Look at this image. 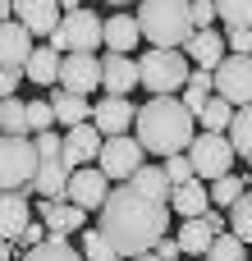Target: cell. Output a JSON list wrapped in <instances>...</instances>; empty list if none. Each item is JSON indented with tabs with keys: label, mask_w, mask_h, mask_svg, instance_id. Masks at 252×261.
I'll return each mask as SVG.
<instances>
[{
	"label": "cell",
	"mask_w": 252,
	"mask_h": 261,
	"mask_svg": "<svg viewBox=\"0 0 252 261\" xmlns=\"http://www.w3.org/2000/svg\"><path fill=\"white\" fill-rule=\"evenodd\" d=\"M69 179H73V165H69L64 156L41 161V170H37V179H32V193H37V197H51V202H64V197H69Z\"/></svg>",
	"instance_id": "obj_20"
},
{
	"label": "cell",
	"mask_w": 252,
	"mask_h": 261,
	"mask_svg": "<svg viewBox=\"0 0 252 261\" xmlns=\"http://www.w3.org/2000/svg\"><path fill=\"white\" fill-rule=\"evenodd\" d=\"M230 229V216H220V211H207V216H193V220H184L179 225V248L188 252V257H207L211 252V243L220 239Z\"/></svg>",
	"instance_id": "obj_9"
},
{
	"label": "cell",
	"mask_w": 252,
	"mask_h": 261,
	"mask_svg": "<svg viewBox=\"0 0 252 261\" xmlns=\"http://www.w3.org/2000/svg\"><path fill=\"white\" fill-rule=\"evenodd\" d=\"M138 69H142V87L152 96H179L193 78V60L184 50H165V46H147L138 55Z\"/></svg>",
	"instance_id": "obj_4"
},
{
	"label": "cell",
	"mask_w": 252,
	"mask_h": 261,
	"mask_svg": "<svg viewBox=\"0 0 252 261\" xmlns=\"http://www.w3.org/2000/svg\"><path fill=\"white\" fill-rule=\"evenodd\" d=\"M156 257H161V261H179V257H184L179 239H161V243H156Z\"/></svg>",
	"instance_id": "obj_43"
},
{
	"label": "cell",
	"mask_w": 252,
	"mask_h": 261,
	"mask_svg": "<svg viewBox=\"0 0 252 261\" xmlns=\"http://www.w3.org/2000/svg\"><path fill=\"white\" fill-rule=\"evenodd\" d=\"M138 41H147V37H142L138 14L119 9V14H110V18H106V50H115V55H133V50H138Z\"/></svg>",
	"instance_id": "obj_19"
},
{
	"label": "cell",
	"mask_w": 252,
	"mask_h": 261,
	"mask_svg": "<svg viewBox=\"0 0 252 261\" xmlns=\"http://www.w3.org/2000/svg\"><path fill=\"white\" fill-rule=\"evenodd\" d=\"M170 202H156L147 193H138L133 184L115 188L110 202L101 206V234L119 248V257H142L156 252L161 239H170Z\"/></svg>",
	"instance_id": "obj_1"
},
{
	"label": "cell",
	"mask_w": 252,
	"mask_h": 261,
	"mask_svg": "<svg viewBox=\"0 0 252 261\" xmlns=\"http://www.w3.org/2000/svg\"><path fill=\"white\" fill-rule=\"evenodd\" d=\"M60 69H64V55L46 41V46H37L32 60H28V83H37V87H60Z\"/></svg>",
	"instance_id": "obj_23"
},
{
	"label": "cell",
	"mask_w": 252,
	"mask_h": 261,
	"mask_svg": "<svg viewBox=\"0 0 252 261\" xmlns=\"http://www.w3.org/2000/svg\"><path fill=\"white\" fill-rule=\"evenodd\" d=\"M101 5H110V9H115V14H119V9H124V5H138V0H101Z\"/></svg>",
	"instance_id": "obj_44"
},
{
	"label": "cell",
	"mask_w": 252,
	"mask_h": 261,
	"mask_svg": "<svg viewBox=\"0 0 252 261\" xmlns=\"http://www.w3.org/2000/svg\"><path fill=\"white\" fill-rule=\"evenodd\" d=\"M23 261H87V257H83V248H73L69 239H46L41 248L23 252Z\"/></svg>",
	"instance_id": "obj_30"
},
{
	"label": "cell",
	"mask_w": 252,
	"mask_h": 261,
	"mask_svg": "<svg viewBox=\"0 0 252 261\" xmlns=\"http://www.w3.org/2000/svg\"><path fill=\"white\" fill-rule=\"evenodd\" d=\"M202 261H248V243H243L239 234H230V229H225V234L211 243V252H207Z\"/></svg>",
	"instance_id": "obj_34"
},
{
	"label": "cell",
	"mask_w": 252,
	"mask_h": 261,
	"mask_svg": "<svg viewBox=\"0 0 252 261\" xmlns=\"http://www.w3.org/2000/svg\"><path fill=\"white\" fill-rule=\"evenodd\" d=\"M78 248H83L87 261H129V257H119V248H115L101 229H83V243H78Z\"/></svg>",
	"instance_id": "obj_31"
},
{
	"label": "cell",
	"mask_w": 252,
	"mask_h": 261,
	"mask_svg": "<svg viewBox=\"0 0 252 261\" xmlns=\"http://www.w3.org/2000/svg\"><path fill=\"white\" fill-rule=\"evenodd\" d=\"M110 193H115V184L106 179L101 165H83V170H73V179H69V202L83 206V211H101V206L110 202Z\"/></svg>",
	"instance_id": "obj_10"
},
{
	"label": "cell",
	"mask_w": 252,
	"mask_h": 261,
	"mask_svg": "<svg viewBox=\"0 0 252 261\" xmlns=\"http://www.w3.org/2000/svg\"><path fill=\"white\" fill-rule=\"evenodd\" d=\"M133 261H161V257H156V252H142V257H133Z\"/></svg>",
	"instance_id": "obj_45"
},
{
	"label": "cell",
	"mask_w": 252,
	"mask_h": 261,
	"mask_svg": "<svg viewBox=\"0 0 252 261\" xmlns=\"http://www.w3.org/2000/svg\"><path fill=\"white\" fill-rule=\"evenodd\" d=\"M101 170H106V179L110 184H129L142 165H147V147L133 138V133H124V138H106V147H101V161H96Z\"/></svg>",
	"instance_id": "obj_8"
},
{
	"label": "cell",
	"mask_w": 252,
	"mask_h": 261,
	"mask_svg": "<svg viewBox=\"0 0 252 261\" xmlns=\"http://www.w3.org/2000/svg\"><path fill=\"white\" fill-rule=\"evenodd\" d=\"M216 96H225L230 106H248L252 101V55H234L216 69Z\"/></svg>",
	"instance_id": "obj_11"
},
{
	"label": "cell",
	"mask_w": 252,
	"mask_h": 261,
	"mask_svg": "<svg viewBox=\"0 0 252 261\" xmlns=\"http://www.w3.org/2000/svg\"><path fill=\"white\" fill-rule=\"evenodd\" d=\"M230 142H234L239 161H243V165L252 170V101L234 110V124H230Z\"/></svg>",
	"instance_id": "obj_27"
},
{
	"label": "cell",
	"mask_w": 252,
	"mask_h": 261,
	"mask_svg": "<svg viewBox=\"0 0 252 261\" xmlns=\"http://www.w3.org/2000/svg\"><path fill=\"white\" fill-rule=\"evenodd\" d=\"M101 147H106V133H101L92 119L64 133V161H69L73 170H83V165H96V161H101Z\"/></svg>",
	"instance_id": "obj_14"
},
{
	"label": "cell",
	"mask_w": 252,
	"mask_h": 261,
	"mask_svg": "<svg viewBox=\"0 0 252 261\" xmlns=\"http://www.w3.org/2000/svg\"><path fill=\"white\" fill-rule=\"evenodd\" d=\"M243 188H248V174H225V179H216V184H211V202L230 211V206L243 197Z\"/></svg>",
	"instance_id": "obj_33"
},
{
	"label": "cell",
	"mask_w": 252,
	"mask_h": 261,
	"mask_svg": "<svg viewBox=\"0 0 252 261\" xmlns=\"http://www.w3.org/2000/svg\"><path fill=\"white\" fill-rule=\"evenodd\" d=\"M138 193H147V197H156V202H170V193H174V184H170V174H165V165H142L133 179H129Z\"/></svg>",
	"instance_id": "obj_26"
},
{
	"label": "cell",
	"mask_w": 252,
	"mask_h": 261,
	"mask_svg": "<svg viewBox=\"0 0 252 261\" xmlns=\"http://www.w3.org/2000/svg\"><path fill=\"white\" fill-rule=\"evenodd\" d=\"M225 28H252V0H216Z\"/></svg>",
	"instance_id": "obj_36"
},
{
	"label": "cell",
	"mask_w": 252,
	"mask_h": 261,
	"mask_svg": "<svg viewBox=\"0 0 252 261\" xmlns=\"http://www.w3.org/2000/svg\"><path fill=\"white\" fill-rule=\"evenodd\" d=\"M60 119H55V106H51V96H37V101H28V128H32V138L37 133H51Z\"/></svg>",
	"instance_id": "obj_35"
},
{
	"label": "cell",
	"mask_w": 252,
	"mask_h": 261,
	"mask_svg": "<svg viewBox=\"0 0 252 261\" xmlns=\"http://www.w3.org/2000/svg\"><path fill=\"white\" fill-rule=\"evenodd\" d=\"M51 106H55V119H60V128H64V133L92 119V106H87V96H78V92L51 87Z\"/></svg>",
	"instance_id": "obj_24"
},
{
	"label": "cell",
	"mask_w": 252,
	"mask_h": 261,
	"mask_svg": "<svg viewBox=\"0 0 252 261\" xmlns=\"http://www.w3.org/2000/svg\"><path fill=\"white\" fill-rule=\"evenodd\" d=\"M133 87H142V69H138V60H133V55H115V50H106V55H101V92H106V96H129Z\"/></svg>",
	"instance_id": "obj_13"
},
{
	"label": "cell",
	"mask_w": 252,
	"mask_h": 261,
	"mask_svg": "<svg viewBox=\"0 0 252 261\" xmlns=\"http://www.w3.org/2000/svg\"><path fill=\"white\" fill-rule=\"evenodd\" d=\"M23 78H28V69H18V64H5V69H0V92H5V96H18Z\"/></svg>",
	"instance_id": "obj_40"
},
{
	"label": "cell",
	"mask_w": 252,
	"mask_h": 261,
	"mask_svg": "<svg viewBox=\"0 0 252 261\" xmlns=\"http://www.w3.org/2000/svg\"><path fill=\"white\" fill-rule=\"evenodd\" d=\"M14 18H18L32 37H46V41H51V32L60 28L64 9H60V0H14Z\"/></svg>",
	"instance_id": "obj_15"
},
{
	"label": "cell",
	"mask_w": 252,
	"mask_h": 261,
	"mask_svg": "<svg viewBox=\"0 0 252 261\" xmlns=\"http://www.w3.org/2000/svg\"><path fill=\"white\" fill-rule=\"evenodd\" d=\"M234 110H239V106H230L225 96H211V101H207V110L197 115V128H202V133H230Z\"/></svg>",
	"instance_id": "obj_29"
},
{
	"label": "cell",
	"mask_w": 252,
	"mask_h": 261,
	"mask_svg": "<svg viewBox=\"0 0 252 261\" xmlns=\"http://www.w3.org/2000/svg\"><path fill=\"white\" fill-rule=\"evenodd\" d=\"M225 41L234 55H252V28H225Z\"/></svg>",
	"instance_id": "obj_41"
},
{
	"label": "cell",
	"mask_w": 252,
	"mask_h": 261,
	"mask_svg": "<svg viewBox=\"0 0 252 261\" xmlns=\"http://www.w3.org/2000/svg\"><path fill=\"white\" fill-rule=\"evenodd\" d=\"M138 23H142V37L165 50H184L188 37L197 32L193 0H138Z\"/></svg>",
	"instance_id": "obj_3"
},
{
	"label": "cell",
	"mask_w": 252,
	"mask_h": 261,
	"mask_svg": "<svg viewBox=\"0 0 252 261\" xmlns=\"http://www.w3.org/2000/svg\"><path fill=\"white\" fill-rule=\"evenodd\" d=\"M197 133H202V128H197V115H188V106H184L179 96H152L147 106H138L133 138H138L147 151H156L161 161L188 151Z\"/></svg>",
	"instance_id": "obj_2"
},
{
	"label": "cell",
	"mask_w": 252,
	"mask_h": 261,
	"mask_svg": "<svg viewBox=\"0 0 252 261\" xmlns=\"http://www.w3.org/2000/svg\"><path fill=\"white\" fill-rule=\"evenodd\" d=\"M41 170V151L32 138H5L0 142V188L5 193H32V179Z\"/></svg>",
	"instance_id": "obj_6"
},
{
	"label": "cell",
	"mask_w": 252,
	"mask_h": 261,
	"mask_svg": "<svg viewBox=\"0 0 252 261\" xmlns=\"http://www.w3.org/2000/svg\"><path fill=\"white\" fill-rule=\"evenodd\" d=\"M225 216H230V234H239V239L252 248V188L230 206V211H225Z\"/></svg>",
	"instance_id": "obj_32"
},
{
	"label": "cell",
	"mask_w": 252,
	"mask_h": 261,
	"mask_svg": "<svg viewBox=\"0 0 252 261\" xmlns=\"http://www.w3.org/2000/svg\"><path fill=\"white\" fill-rule=\"evenodd\" d=\"M32 142H37L41 161H55V156H64V133H55V128H51V133H37Z\"/></svg>",
	"instance_id": "obj_38"
},
{
	"label": "cell",
	"mask_w": 252,
	"mask_h": 261,
	"mask_svg": "<svg viewBox=\"0 0 252 261\" xmlns=\"http://www.w3.org/2000/svg\"><path fill=\"white\" fill-rule=\"evenodd\" d=\"M51 46H55L60 55H96V50L106 46V23H101V14H96L92 5L64 14L60 28L51 32Z\"/></svg>",
	"instance_id": "obj_5"
},
{
	"label": "cell",
	"mask_w": 252,
	"mask_h": 261,
	"mask_svg": "<svg viewBox=\"0 0 252 261\" xmlns=\"http://www.w3.org/2000/svg\"><path fill=\"white\" fill-rule=\"evenodd\" d=\"M92 124H96L106 138H124V133H133V124H138V106H133L129 96H106V92H101V101L92 106Z\"/></svg>",
	"instance_id": "obj_12"
},
{
	"label": "cell",
	"mask_w": 252,
	"mask_h": 261,
	"mask_svg": "<svg viewBox=\"0 0 252 261\" xmlns=\"http://www.w3.org/2000/svg\"><path fill=\"white\" fill-rule=\"evenodd\" d=\"M32 216H37V211H32V197H28V193H5V197H0V234H5V243H18L23 229L37 225Z\"/></svg>",
	"instance_id": "obj_18"
},
{
	"label": "cell",
	"mask_w": 252,
	"mask_h": 261,
	"mask_svg": "<svg viewBox=\"0 0 252 261\" xmlns=\"http://www.w3.org/2000/svg\"><path fill=\"white\" fill-rule=\"evenodd\" d=\"M60 87L64 92H96L101 87V60L96 55H64V69H60Z\"/></svg>",
	"instance_id": "obj_17"
},
{
	"label": "cell",
	"mask_w": 252,
	"mask_h": 261,
	"mask_svg": "<svg viewBox=\"0 0 252 261\" xmlns=\"http://www.w3.org/2000/svg\"><path fill=\"white\" fill-rule=\"evenodd\" d=\"M161 165H165V174H170V184H174V188H184V184H193V179H197V170H193L188 151H179V156H165Z\"/></svg>",
	"instance_id": "obj_37"
},
{
	"label": "cell",
	"mask_w": 252,
	"mask_h": 261,
	"mask_svg": "<svg viewBox=\"0 0 252 261\" xmlns=\"http://www.w3.org/2000/svg\"><path fill=\"white\" fill-rule=\"evenodd\" d=\"M216 18H220L216 0H193V28H216Z\"/></svg>",
	"instance_id": "obj_39"
},
{
	"label": "cell",
	"mask_w": 252,
	"mask_h": 261,
	"mask_svg": "<svg viewBox=\"0 0 252 261\" xmlns=\"http://www.w3.org/2000/svg\"><path fill=\"white\" fill-rule=\"evenodd\" d=\"M184 55H188L197 69H220V64L230 60V41H225V32H216V28H197V32L188 37Z\"/></svg>",
	"instance_id": "obj_16"
},
{
	"label": "cell",
	"mask_w": 252,
	"mask_h": 261,
	"mask_svg": "<svg viewBox=\"0 0 252 261\" xmlns=\"http://www.w3.org/2000/svg\"><path fill=\"white\" fill-rule=\"evenodd\" d=\"M41 225L51 229V239H69V234H78V229L87 225V211H83V206H73V202L64 197V202H55V206H51V216H46Z\"/></svg>",
	"instance_id": "obj_25"
},
{
	"label": "cell",
	"mask_w": 252,
	"mask_h": 261,
	"mask_svg": "<svg viewBox=\"0 0 252 261\" xmlns=\"http://www.w3.org/2000/svg\"><path fill=\"white\" fill-rule=\"evenodd\" d=\"M0 128H5V138H32V128H28V101L23 96H5Z\"/></svg>",
	"instance_id": "obj_28"
},
{
	"label": "cell",
	"mask_w": 252,
	"mask_h": 261,
	"mask_svg": "<svg viewBox=\"0 0 252 261\" xmlns=\"http://www.w3.org/2000/svg\"><path fill=\"white\" fill-rule=\"evenodd\" d=\"M211 96H216V92H202V87H184V92H179V101L188 106V115H202Z\"/></svg>",
	"instance_id": "obj_42"
},
{
	"label": "cell",
	"mask_w": 252,
	"mask_h": 261,
	"mask_svg": "<svg viewBox=\"0 0 252 261\" xmlns=\"http://www.w3.org/2000/svg\"><path fill=\"white\" fill-rule=\"evenodd\" d=\"M170 211H174V216H184V220H193V216H207V211H211V184L193 179V184L174 188V193H170Z\"/></svg>",
	"instance_id": "obj_21"
},
{
	"label": "cell",
	"mask_w": 252,
	"mask_h": 261,
	"mask_svg": "<svg viewBox=\"0 0 252 261\" xmlns=\"http://www.w3.org/2000/svg\"><path fill=\"white\" fill-rule=\"evenodd\" d=\"M32 32L14 18V23H5V32H0V60L5 64H18V69H28V60H32Z\"/></svg>",
	"instance_id": "obj_22"
},
{
	"label": "cell",
	"mask_w": 252,
	"mask_h": 261,
	"mask_svg": "<svg viewBox=\"0 0 252 261\" xmlns=\"http://www.w3.org/2000/svg\"><path fill=\"white\" fill-rule=\"evenodd\" d=\"M188 161H193V170H197V179H202V184H216V179L234 174L239 151H234L230 133H197V138H193V147H188Z\"/></svg>",
	"instance_id": "obj_7"
}]
</instances>
